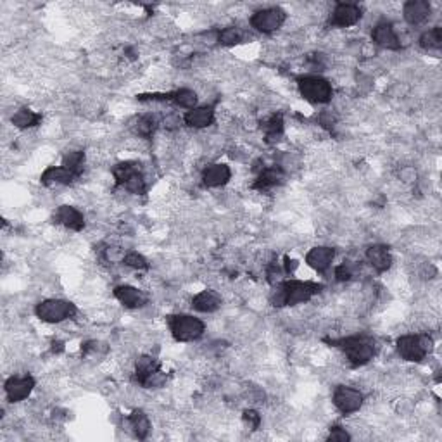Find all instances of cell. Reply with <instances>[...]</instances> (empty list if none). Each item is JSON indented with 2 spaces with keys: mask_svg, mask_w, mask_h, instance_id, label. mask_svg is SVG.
<instances>
[{
  "mask_svg": "<svg viewBox=\"0 0 442 442\" xmlns=\"http://www.w3.org/2000/svg\"><path fill=\"white\" fill-rule=\"evenodd\" d=\"M397 353L406 361L422 363L434 349V340L429 333H406L396 342Z\"/></svg>",
  "mask_w": 442,
  "mask_h": 442,
  "instance_id": "3957f363",
  "label": "cell"
},
{
  "mask_svg": "<svg viewBox=\"0 0 442 442\" xmlns=\"http://www.w3.org/2000/svg\"><path fill=\"white\" fill-rule=\"evenodd\" d=\"M35 314H37L38 320L45 321V323H63V321L71 320L75 317L76 306L66 299H45L37 304Z\"/></svg>",
  "mask_w": 442,
  "mask_h": 442,
  "instance_id": "52a82bcc",
  "label": "cell"
},
{
  "mask_svg": "<svg viewBox=\"0 0 442 442\" xmlns=\"http://www.w3.org/2000/svg\"><path fill=\"white\" fill-rule=\"evenodd\" d=\"M63 166L70 169L76 178H79V176L83 175V169H85V152L83 151L66 152V155L63 158Z\"/></svg>",
  "mask_w": 442,
  "mask_h": 442,
  "instance_id": "83f0119b",
  "label": "cell"
},
{
  "mask_svg": "<svg viewBox=\"0 0 442 442\" xmlns=\"http://www.w3.org/2000/svg\"><path fill=\"white\" fill-rule=\"evenodd\" d=\"M56 223H59L61 227L68 228L71 231H79L85 227V216L79 209L73 208V206H59L54 215Z\"/></svg>",
  "mask_w": 442,
  "mask_h": 442,
  "instance_id": "d6986e66",
  "label": "cell"
},
{
  "mask_svg": "<svg viewBox=\"0 0 442 442\" xmlns=\"http://www.w3.org/2000/svg\"><path fill=\"white\" fill-rule=\"evenodd\" d=\"M190 306L199 313H215L221 307V297L215 291H202L194 296Z\"/></svg>",
  "mask_w": 442,
  "mask_h": 442,
  "instance_id": "603a6c76",
  "label": "cell"
},
{
  "mask_svg": "<svg viewBox=\"0 0 442 442\" xmlns=\"http://www.w3.org/2000/svg\"><path fill=\"white\" fill-rule=\"evenodd\" d=\"M332 401L333 406H335L342 415H353V413L361 409V406L365 403V396L361 390L354 389V387L339 386L333 390Z\"/></svg>",
  "mask_w": 442,
  "mask_h": 442,
  "instance_id": "30bf717a",
  "label": "cell"
},
{
  "mask_svg": "<svg viewBox=\"0 0 442 442\" xmlns=\"http://www.w3.org/2000/svg\"><path fill=\"white\" fill-rule=\"evenodd\" d=\"M358 266L353 261H344L335 268V280L337 282H349L353 277H356Z\"/></svg>",
  "mask_w": 442,
  "mask_h": 442,
  "instance_id": "4dcf8cb0",
  "label": "cell"
},
{
  "mask_svg": "<svg viewBox=\"0 0 442 442\" xmlns=\"http://www.w3.org/2000/svg\"><path fill=\"white\" fill-rule=\"evenodd\" d=\"M323 289V285L317 282H303V280H285L277 284L273 294H271V304L277 307L282 306H297L318 296Z\"/></svg>",
  "mask_w": 442,
  "mask_h": 442,
  "instance_id": "6da1fadb",
  "label": "cell"
},
{
  "mask_svg": "<svg viewBox=\"0 0 442 442\" xmlns=\"http://www.w3.org/2000/svg\"><path fill=\"white\" fill-rule=\"evenodd\" d=\"M126 422H128L130 429L135 434V437H139V439H147L148 432H151V420H148V416L142 409H135V411L126 418Z\"/></svg>",
  "mask_w": 442,
  "mask_h": 442,
  "instance_id": "4316f807",
  "label": "cell"
},
{
  "mask_svg": "<svg viewBox=\"0 0 442 442\" xmlns=\"http://www.w3.org/2000/svg\"><path fill=\"white\" fill-rule=\"evenodd\" d=\"M300 97L311 104H328L333 99V86L320 75H306L297 78Z\"/></svg>",
  "mask_w": 442,
  "mask_h": 442,
  "instance_id": "5b68a950",
  "label": "cell"
},
{
  "mask_svg": "<svg viewBox=\"0 0 442 442\" xmlns=\"http://www.w3.org/2000/svg\"><path fill=\"white\" fill-rule=\"evenodd\" d=\"M76 176L68 168L61 166H49L40 176V182L45 187H63V185H71Z\"/></svg>",
  "mask_w": 442,
  "mask_h": 442,
  "instance_id": "7402d4cb",
  "label": "cell"
},
{
  "mask_svg": "<svg viewBox=\"0 0 442 442\" xmlns=\"http://www.w3.org/2000/svg\"><path fill=\"white\" fill-rule=\"evenodd\" d=\"M261 130H263L264 140L268 144L278 142L280 137L284 135V118H282V114H271L270 118L264 119Z\"/></svg>",
  "mask_w": 442,
  "mask_h": 442,
  "instance_id": "d4e9b609",
  "label": "cell"
},
{
  "mask_svg": "<svg viewBox=\"0 0 442 442\" xmlns=\"http://www.w3.org/2000/svg\"><path fill=\"white\" fill-rule=\"evenodd\" d=\"M42 119L43 118L40 112L28 109V107H21V109H17L16 112H14L13 118H10V123H13L16 128L28 130V128H33V126L40 125V123H42Z\"/></svg>",
  "mask_w": 442,
  "mask_h": 442,
  "instance_id": "484cf974",
  "label": "cell"
},
{
  "mask_svg": "<svg viewBox=\"0 0 442 442\" xmlns=\"http://www.w3.org/2000/svg\"><path fill=\"white\" fill-rule=\"evenodd\" d=\"M114 297L130 310H139L147 304V296L133 285H118L114 289Z\"/></svg>",
  "mask_w": 442,
  "mask_h": 442,
  "instance_id": "ffe728a7",
  "label": "cell"
},
{
  "mask_svg": "<svg viewBox=\"0 0 442 442\" xmlns=\"http://www.w3.org/2000/svg\"><path fill=\"white\" fill-rule=\"evenodd\" d=\"M123 264H125V266H128V268H132V270H137V271L148 270L147 259L144 258L142 254H139V252H135V251L126 252L125 259H123Z\"/></svg>",
  "mask_w": 442,
  "mask_h": 442,
  "instance_id": "1f68e13d",
  "label": "cell"
},
{
  "mask_svg": "<svg viewBox=\"0 0 442 442\" xmlns=\"http://www.w3.org/2000/svg\"><path fill=\"white\" fill-rule=\"evenodd\" d=\"M432 14V6L427 0H409L403 6V17L411 26H420Z\"/></svg>",
  "mask_w": 442,
  "mask_h": 442,
  "instance_id": "9a60e30c",
  "label": "cell"
},
{
  "mask_svg": "<svg viewBox=\"0 0 442 442\" xmlns=\"http://www.w3.org/2000/svg\"><path fill=\"white\" fill-rule=\"evenodd\" d=\"M231 180L230 166L223 162H213L202 169V183L209 188H220Z\"/></svg>",
  "mask_w": 442,
  "mask_h": 442,
  "instance_id": "2e32d148",
  "label": "cell"
},
{
  "mask_svg": "<svg viewBox=\"0 0 442 442\" xmlns=\"http://www.w3.org/2000/svg\"><path fill=\"white\" fill-rule=\"evenodd\" d=\"M285 20H287V14L280 7H266V9L256 10L251 16V20H249V23H251L252 30L268 35L280 30L284 26Z\"/></svg>",
  "mask_w": 442,
  "mask_h": 442,
  "instance_id": "9c48e42d",
  "label": "cell"
},
{
  "mask_svg": "<svg viewBox=\"0 0 442 442\" xmlns=\"http://www.w3.org/2000/svg\"><path fill=\"white\" fill-rule=\"evenodd\" d=\"M333 259H335V249L328 247V245H318L306 254L307 266L313 268L318 273H325L332 266Z\"/></svg>",
  "mask_w": 442,
  "mask_h": 442,
  "instance_id": "e0dca14e",
  "label": "cell"
},
{
  "mask_svg": "<svg viewBox=\"0 0 442 442\" xmlns=\"http://www.w3.org/2000/svg\"><path fill=\"white\" fill-rule=\"evenodd\" d=\"M245 40V31L238 26H228L218 31V43L224 47L238 45Z\"/></svg>",
  "mask_w": 442,
  "mask_h": 442,
  "instance_id": "f1b7e54d",
  "label": "cell"
},
{
  "mask_svg": "<svg viewBox=\"0 0 442 442\" xmlns=\"http://www.w3.org/2000/svg\"><path fill=\"white\" fill-rule=\"evenodd\" d=\"M372 42L375 45L382 47L386 50H401L403 43H401L399 35H397L396 28L389 21H382V23L375 24L372 30Z\"/></svg>",
  "mask_w": 442,
  "mask_h": 442,
  "instance_id": "4fadbf2b",
  "label": "cell"
},
{
  "mask_svg": "<svg viewBox=\"0 0 442 442\" xmlns=\"http://www.w3.org/2000/svg\"><path fill=\"white\" fill-rule=\"evenodd\" d=\"M135 379L146 389H159L166 383L168 376L161 369V363L154 356H140L135 365Z\"/></svg>",
  "mask_w": 442,
  "mask_h": 442,
  "instance_id": "ba28073f",
  "label": "cell"
},
{
  "mask_svg": "<svg viewBox=\"0 0 442 442\" xmlns=\"http://www.w3.org/2000/svg\"><path fill=\"white\" fill-rule=\"evenodd\" d=\"M116 183L125 188L128 194L142 195L147 192V180L144 176L142 166L137 161H123L112 168Z\"/></svg>",
  "mask_w": 442,
  "mask_h": 442,
  "instance_id": "277c9868",
  "label": "cell"
},
{
  "mask_svg": "<svg viewBox=\"0 0 442 442\" xmlns=\"http://www.w3.org/2000/svg\"><path fill=\"white\" fill-rule=\"evenodd\" d=\"M159 125H161V121H159V118L155 114H142V116H137L135 121H133L132 125V130L137 137L148 140L154 137L155 130L159 128Z\"/></svg>",
  "mask_w": 442,
  "mask_h": 442,
  "instance_id": "cb8c5ba5",
  "label": "cell"
},
{
  "mask_svg": "<svg viewBox=\"0 0 442 442\" xmlns=\"http://www.w3.org/2000/svg\"><path fill=\"white\" fill-rule=\"evenodd\" d=\"M168 327L176 342H194L206 332L204 321L192 314H173L168 318Z\"/></svg>",
  "mask_w": 442,
  "mask_h": 442,
  "instance_id": "8992f818",
  "label": "cell"
},
{
  "mask_svg": "<svg viewBox=\"0 0 442 442\" xmlns=\"http://www.w3.org/2000/svg\"><path fill=\"white\" fill-rule=\"evenodd\" d=\"M285 180V172L282 166L273 165V166H263L261 172L256 176L252 188L258 192H270L273 188L280 187Z\"/></svg>",
  "mask_w": 442,
  "mask_h": 442,
  "instance_id": "5bb4252c",
  "label": "cell"
},
{
  "mask_svg": "<svg viewBox=\"0 0 442 442\" xmlns=\"http://www.w3.org/2000/svg\"><path fill=\"white\" fill-rule=\"evenodd\" d=\"M420 47L423 50H439L442 47V30L439 26H434L430 30L423 31L420 37Z\"/></svg>",
  "mask_w": 442,
  "mask_h": 442,
  "instance_id": "f546056e",
  "label": "cell"
},
{
  "mask_svg": "<svg viewBox=\"0 0 442 442\" xmlns=\"http://www.w3.org/2000/svg\"><path fill=\"white\" fill-rule=\"evenodd\" d=\"M351 436L347 434L346 429H342V427H332L330 429V434H328V441H349Z\"/></svg>",
  "mask_w": 442,
  "mask_h": 442,
  "instance_id": "836d02e7",
  "label": "cell"
},
{
  "mask_svg": "<svg viewBox=\"0 0 442 442\" xmlns=\"http://www.w3.org/2000/svg\"><path fill=\"white\" fill-rule=\"evenodd\" d=\"M365 258H367L369 266H372L376 273H386V271L390 270V266H393V254H390L389 247H386V245H372V247H368L367 252H365Z\"/></svg>",
  "mask_w": 442,
  "mask_h": 442,
  "instance_id": "44dd1931",
  "label": "cell"
},
{
  "mask_svg": "<svg viewBox=\"0 0 442 442\" xmlns=\"http://www.w3.org/2000/svg\"><path fill=\"white\" fill-rule=\"evenodd\" d=\"M332 346L340 347L346 354L347 363L353 368H360L368 365L376 354V344L368 335H349L330 340Z\"/></svg>",
  "mask_w": 442,
  "mask_h": 442,
  "instance_id": "7a4b0ae2",
  "label": "cell"
},
{
  "mask_svg": "<svg viewBox=\"0 0 442 442\" xmlns=\"http://www.w3.org/2000/svg\"><path fill=\"white\" fill-rule=\"evenodd\" d=\"M3 389H6V396L10 403H21L33 393L35 379L31 375H13L10 379H7Z\"/></svg>",
  "mask_w": 442,
  "mask_h": 442,
  "instance_id": "7c38bea8",
  "label": "cell"
},
{
  "mask_svg": "<svg viewBox=\"0 0 442 442\" xmlns=\"http://www.w3.org/2000/svg\"><path fill=\"white\" fill-rule=\"evenodd\" d=\"M215 109L211 106H195L194 109H188L183 114V123L188 128H208L215 123Z\"/></svg>",
  "mask_w": 442,
  "mask_h": 442,
  "instance_id": "ac0fdd59",
  "label": "cell"
},
{
  "mask_svg": "<svg viewBox=\"0 0 442 442\" xmlns=\"http://www.w3.org/2000/svg\"><path fill=\"white\" fill-rule=\"evenodd\" d=\"M242 418H244V423L249 427L251 430H256L259 429L261 425V415L258 411H254V409H245L244 415H242Z\"/></svg>",
  "mask_w": 442,
  "mask_h": 442,
  "instance_id": "d6a6232c",
  "label": "cell"
},
{
  "mask_svg": "<svg viewBox=\"0 0 442 442\" xmlns=\"http://www.w3.org/2000/svg\"><path fill=\"white\" fill-rule=\"evenodd\" d=\"M361 16H363V10L358 3L339 2L333 6L330 16H328V23L333 28H351L360 23Z\"/></svg>",
  "mask_w": 442,
  "mask_h": 442,
  "instance_id": "8fae6325",
  "label": "cell"
}]
</instances>
